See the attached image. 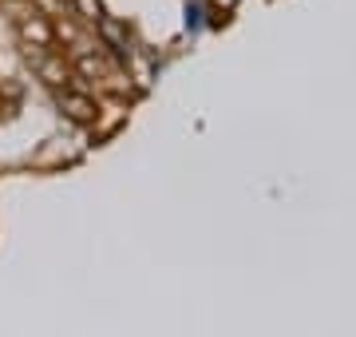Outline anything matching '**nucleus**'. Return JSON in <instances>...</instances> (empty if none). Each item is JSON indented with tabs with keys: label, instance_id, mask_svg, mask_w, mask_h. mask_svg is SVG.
<instances>
[{
	"label": "nucleus",
	"instance_id": "f257e3e1",
	"mask_svg": "<svg viewBox=\"0 0 356 337\" xmlns=\"http://www.w3.org/2000/svg\"><path fill=\"white\" fill-rule=\"evenodd\" d=\"M56 104H60V111H64L72 123H95V116H99V107H95V100H91L88 91L56 88Z\"/></svg>",
	"mask_w": 356,
	"mask_h": 337
},
{
	"label": "nucleus",
	"instance_id": "f03ea898",
	"mask_svg": "<svg viewBox=\"0 0 356 337\" xmlns=\"http://www.w3.org/2000/svg\"><path fill=\"white\" fill-rule=\"evenodd\" d=\"M16 32H20V40H24V44H32V48H51V36H56V28H51L48 20L36 13V8L16 20Z\"/></svg>",
	"mask_w": 356,
	"mask_h": 337
},
{
	"label": "nucleus",
	"instance_id": "7ed1b4c3",
	"mask_svg": "<svg viewBox=\"0 0 356 337\" xmlns=\"http://www.w3.org/2000/svg\"><path fill=\"white\" fill-rule=\"evenodd\" d=\"M36 72H40V79H44L48 88H67V84H72L67 60L56 56V52H44V48H40V56H36Z\"/></svg>",
	"mask_w": 356,
	"mask_h": 337
},
{
	"label": "nucleus",
	"instance_id": "20e7f679",
	"mask_svg": "<svg viewBox=\"0 0 356 337\" xmlns=\"http://www.w3.org/2000/svg\"><path fill=\"white\" fill-rule=\"evenodd\" d=\"M95 28H99V36L111 44L119 56H127L131 52V36H127V24H119V20H111V16H99L95 20Z\"/></svg>",
	"mask_w": 356,
	"mask_h": 337
},
{
	"label": "nucleus",
	"instance_id": "39448f33",
	"mask_svg": "<svg viewBox=\"0 0 356 337\" xmlns=\"http://www.w3.org/2000/svg\"><path fill=\"white\" fill-rule=\"evenodd\" d=\"M76 72L83 79H91V76L99 79L103 76V60H99V56H91V52H83V56H76Z\"/></svg>",
	"mask_w": 356,
	"mask_h": 337
},
{
	"label": "nucleus",
	"instance_id": "423d86ee",
	"mask_svg": "<svg viewBox=\"0 0 356 337\" xmlns=\"http://www.w3.org/2000/svg\"><path fill=\"white\" fill-rule=\"evenodd\" d=\"M72 4H76V16L83 20V24H95V20L103 16V4H99V0H72Z\"/></svg>",
	"mask_w": 356,
	"mask_h": 337
},
{
	"label": "nucleus",
	"instance_id": "0eeeda50",
	"mask_svg": "<svg viewBox=\"0 0 356 337\" xmlns=\"http://www.w3.org/2000/svg\"><path fill=\"white\" fill-rule=\"evenodd\" d=\"M218 4H234V0H218Z\"/></svg>",
	"mask_w": 356,
	"mask_h": 337
}]
</instances>
